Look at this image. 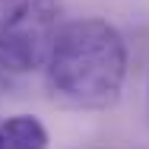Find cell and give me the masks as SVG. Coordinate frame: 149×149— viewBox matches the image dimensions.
<instances>
[{
    "label": "cell",
    "instance_id": "3957f363",
    "mask_svg": "<svg viewBox=\"0 0 149 149\" xmlns=\"http://www.w3.org/2000/svg\"><path fill=\"white\" fill-rule=\"evenodd\" d=\"M0 149H48V130L35 114H10L0 120Z\"/></svg>",
    "mask_w": 149,
    "mask_h": 149
},
{
    "label": "cell",
    "instance_id": "7a4b0ae2",
    "mask_svg": "<svg viewBox=\"0 0 149 149\" xmlns=\"http://www.w3.org/2000/svg\"><path fill=\"white\" fill-rule=\"evenodd\" d=\"M60 26V0H13V6L0 16V70H41Z\"/></svg>",
    "mask_w": 149,
    "mask_h": 149
},
{
    "label": "cell",
    "instance_id": "6da1fadb",
    "mask_svg": "<svg viewBox=\"0 0 149 149\" xmlns=\"http://www.w3.org/2000/svg\"><path fill=\"white\" fill-rule=\"evenodd\" d=\"M127 79V45L108 19L83 16L63 22L45 63L51 98L76 111L118 105Z\"/></svg>",
    "mask_w": 149,
    "mask_h": 149
}]
</instances>
